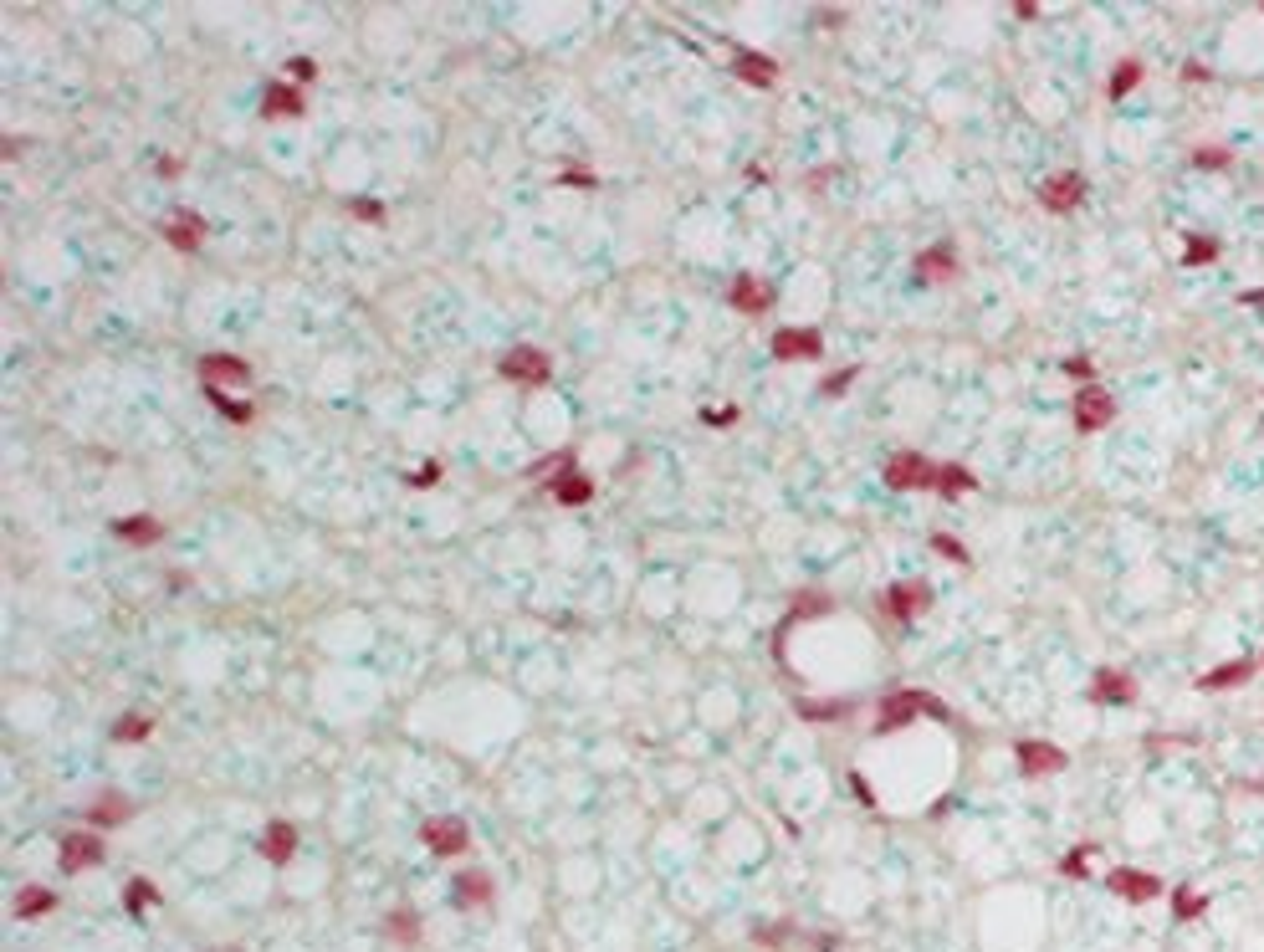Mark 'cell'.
<instances>
[{
  "label": "cell",
  "instance_id": "obj_1",
  "mask_svg": "<svg viewBox=\"0 0 1264 952\" xmlns=\"http://www.w3.org/2000/svg\"><path fill=\"white\" fill-rule=\"evenodd\" d=\"M921 712L927 717H947V707L932 692H912V686H901V692H891L886 701H881V717H876V732H901L906 722H917Z\"/></svg>",
  "mask_w": 1264,
  "mask_h": 952
},
{
  "label": "cell",
  "instance_id": "obj_2",
  "mask_svg": "<svg viewBox=\"0 0 1264 952\" xmlns=\"http://www.w3.org/2000/svg\"><path fill=\"white\" fill-rule=\"evenodd\" d=\"M886 486L896 492H921V486H937V467H932L921 450H896L886 461Z\"/></svg>",
  "mask_w": 1264,
  "mask_h": 952
},
{
  "label": "cell",
  "instance_id": "obj_3",
  "mask_svg": "<svg viewBox=\"0 0 1264 952\" xmlns=\"http://www.w3.org/2000/svg\"><path fill=\"white\" fill-rule=\"evenodd\" d=\"M1014 758H1019V768L1029 773V779H1049V773H1065V748H1055V743H1040V737H1024V743L1014 748Z\"/></svg>",
  "mask_w": 1264,
  "mask_h": 952
},
{
  "label": "cell",
  "instance_id": "obj_4",
  "mask_svg": "<svg viewBox=\"0 0 1264 952\" xmlns=\"http://www.w3.org/2000/svg\"><path fill=\"white\" fill-rule=\"evenodd\" d=\"M1080 200H1085V180L1076 169H1059V174H1049V180L1040 185V205L1055 210V216H1070Z\"/></svg>",
  "mask_w": 1264,
  "mask_h": 952
},
{
  "label": "cell",
  "instance_id": "obj_5",
  "mask_svg": "<svg viewBox=\"0 0 1264 952\" xmlns=\"http://www.w3.org/2000/svg\"><path fill=\"white\" fill-rule=\"evenodd\" d=\"M1106 886L1116 891L1121 901H1131V907H1142V901H1157L1162 896V881L1152 871H1131V866H1116L1106 875Z\"/></svg>",
  "mask_w": 1264,
  "mask_h": 952
},
{
  "label": "cell",
  "instance_id": "obj_6",
  "mask_svg": "<svg viewBox=\"0 0 1264 952\" xmlns=\"http://www.w3.org/2000/svg\"><path fill=\"white\" fill-rule=\"evenodd\" d=\"M502 379H517V384H548V354H538V348H512V354H502Z\"/></svg>",
  "mask_w": 1264,
  "mask_h": 952
},
{
  "label": "cell",
  "instance_id": "obj_7",
  "mask_svg": "<svg viewBox=\"0 0 1264 952\" xmlns=\"http://www.w3.org/2000/svg\"><path fill=\"white\" fill-rule=\"evenodd\" d=\"M927 605H932V589L921 584V579H901V584H891V589H886V609H891V620H917Z\"/></svg>",
  "mask_w": 1264,
  "mask_h": 952
},
{
  "label": "cell",
  "instance_id": "obj_8",
  "mask_svg": "<svg viewBox=\"0 0 1264 952\" xmlns=\"http://www.w3.org/2000/svg\"><path fill=\"white\" fill-rule=\"evenodd\" d=\"M1116 420V405H1111V395L1106 390H1080L1076 395V425L1085 435L1091 431H1106V425Z\"/></svg>",
  "mask_w": 1264,
  "mask_h": 952
},
{
  "label": "cell",
  "instance_id": "obj_9",
  "mask_svg": "<svg viewBox=\"0 0 1264 952\" xmlns=\"http://www.w3.org/2000/svg\"><path fill=\"white\" fill-rule=\"evenodd\" d=\"M1091 701H1101V707H1127V701H1136V681L1127 671H1095V681H1091Z\"/></svg>",
  "mask_w": 1264,
  "mask_h": 952
},
{
  "label": "cell",
  "instance_id": "obj_10",
  "mask_svg": "<svg viewBox=\"0 0 1264 952\" xmlns=\"http://www.w3.org/2000/svg\"><path fill=\"white\" fill-rule=\"evenodd\" d=\"M774 354L778 359H819L825 354V338H819V328H783V333H774Z\"/></svg>",
  "mask_w": 1264,
  "mask_h": 952
},
{
  "label": "cell",
  "instance_id": "obj_11",
  "mask_svg": "<svg viewBox=\"0 0 1264 952\" xmlns=\"http://www.w3.org/2000/svg\"><path fill=\"white\" fill-rule=\"evenodd\" d=\"M1249 676H1255V661H1249V656L1223 661V666H1213V671L1198 676V692H1229V686H1244Z\"/></svg>",
  "mask_w": 1264,
  "mask_h": 952
},
{
  "label": "cell",
  "instance_id": "obj_12",
  "mask_svg": "<svg viewBox=\"0 0 1264 952\" xmlns=\"http://www.w3.org/2000/svg\"><path fill=\"white\" fill-rule=\"evenodd\" d=\"M98 860H103V840H98V835H67V840H62V871H87V866H98Z\"/></svg>",
  "mask_w": 1264,
  "mask_h": 952
},
{
  "label": "cell",
  "instance_id": "obj_13",
  "mask_svg": "<svg viewBox=\"0 0 1264 952\" xmlns=\"http://www.w3.org/2000/svg\"><path fill=\"white\" fill-rule=\"evenodd\" d=\"M420 835H425V845H431V855H461L466 850V824L461 820H431Z\"/></svg>",
  "mask_w": 1264,
  "mask_h": 952
},
{
  "label": "cell",
  "instance_id": "obj_14",
  "mask_svg": "<svg viewBox=\"0 0 1264 952\" xmlns=\"http://www.w3.org/2000/svg\"><path fill=\"white\" fill-rule=\"evenodd\" d=\"M261 855L272 860V866H282V860H293L297 855V830L287 820H272L267 830H261Z\"/></svg>",
  "mask_w": 1264,
  "mask_h": 952
},
{
  "label": "cell",
  "instance_id": "obj_15",
  "mask_svg": "<svg viewBox=\"0 0 1264 952\" xmlns=\"http://www.w3.org/2000/svg\"><path fill=\"white\" fill-rule=\"evenodd\" d=\"M952 272H957L952 241H942V246H932V252H921V256H917V277H921V282H952Z\"/></svg>",
  "mask_w": 1264,
  "mask_h": 952
},
{
  "label": "cell",
  "instance_id": "obj_16",
  "mask_svg": "<svg viewBox=\"0 0 1264 952\" xmlns=\"http://www.w3.org/2000/svg\"><path fill=\"white\" fill-rule=\"evenodd\" d=\"M200 374H205L210 390H216V384H246V379H251V369H246L236 354H210V359H200Z\"/></svg>",
  "mask_w": 1264,
  "mask_h": 952
},
{
  "label": "cell",
  "instance_id": "obj_17",
  "mask_svg": "<svg viewBox=\"0 0 1264 952\" xmlns=\"http://www.w3.org/2000/svg\"><path fill=\"white\" fill-rule=\"evenodd\" d=\"M261 113L267 118H302V93L293 82H272L267 97H261Z\"/></svg>",
  "mask_w": 1264,
  "mask_h": 952
},
{
  "label": "cell",
  "instance_id": "obj_18",
  "mask_svg": "<svg viewBox=\"0 0 1264 952\" xmlns=\"http://www.w3.org/2000/svg\"><path fill=\"white\" fill-rule=\"evenodd\" d=\"M732 303H738L742 312H768L774 308V287L757 282V277H742L738 287H732Z\"/></svg>",
  "mask_w": 1264,
  "mask_h": 952
},
{
  "label": "cell",
  "instance_id": "obj_19",
  "mask_svg": "<svg viewBox=\"0 0 1264 952\" xmlns=\"http://www.w3.org/2000/svg\"><path fill=\"white\" fill-rule=\"evenodd\" d=\"M491 896V875L487 871H461L456 875V907H482Z\"/></svg>",
  "mask_w": 1264,
  "mask_h": 952
},
{
  "label": "cell",
  "instance_id": "obj_20",
  "mask_svg": "<svg viewBox=\"0 0 1264 952\" xmlns=\"http://www.w3.org/2000/svg\"><path fill=\"white\" fill-rule=\"evenodd\" d=\"M164 236H169V241L180 246V252H195V246H200V236H205V225H200V216H189V210H180V216H174L169 225H164Z\"/></svg>",
  "mask_w": 1264,
  "mask_h": 952
},
{
  "label": "cell",
  "instance_id": "obj_21",
  "mask_svg": "<svg viewBox=\"0 0 1264 952\" xmlns=\"http://www.w3.org/2000/svg\"><path fill=\"white\" fill-rule=\"evenodd\" d=\"M553 497H559L563 507H579V502H589V497H594V482H589V476H579V471H563L559 482H553Z\"/></svg>",
  "mask_w": 1264,
  "mask_h": 952
},
{
  "label": "cell",
  "instance_id": "obj_22",
  "mask_svg": "<svg viewBox=\"0 0 1264 952\" xmlns=\"http://www.w3.org/2000/svg\"><path fill=\"white\" fill-rule=\"evenodd\" d=\"M738 78L753 82V87H768L774 82V62H768L763 52H738Z\"/></svg>",
  "mask_w": 1264,
  "mask_h": 952
},
{
  "label": "cell",
  "instance_id": "obj_23",
  "mask_svg": "<svg viewBox=\"0 0 1264 952\" xmlns=\"http://www.w3.org/2000/svg\"><path fill=\"white\" fill-rule=\"evenodd\" d=\"M1172 917H1178V922H1198V917H1208V896H1203V891H1193V886L1172 891Z\"/></svg>",
  "mask_w": 1264,
  "mask_h": 952
},
{
  "label": "cell",
  "instance_id": "obj_24",
  "mask_svg": "<svg viewBox=\"0 0 1264 952\" xmlns=\"http://www.w3.org/2000/svg\"><path fill=\"white\" fill-rule=\"evenodd\" d=\"M123 814H134L123 794H103V799H93V804H87V820H93V824H118Z\"/></svg>",
  "mask_w": 1264,
  "mask_h": 952
},
{
  "label": "cell",
  "instance_id": "obj_25",
  "mask_svg": "<svg viewBox=\"0 0 1264 952\" xmlns=\"http://www.w3.org/2000/svg\"><path fill=\"white\" fill-rule=\"evenodd\" d=\"M118 528L123 543H159V522L154 518H123V522H113Z\"/></svg>",
  "mask_w": 1264,
  "mask_h": 952
},
{
  "label": "cell",
  "instance_id": "obj_26",
  "mask_svg": "<svg viewBox=\"0 0 1264 952\" xmlns=\"http://www.w3.org/2000/svg\"><path fill=\"white\" fill-rule=\"evenodd\" d=\"M972 471L968 467H937V492L942 497H963V492H972Z\"/></svg>",
  "mask_w": 1264,
  "mask_h": 952
},
{
  "label": "cell",
  "instance_id": "obj_27",
  "mask_svg": "<svg viewBox=\"0 0 1264 952\" xmlns=\"http://www.w3.org/2000/svg\"><path fill=\"white\" fill-rule=\"evenodd\" d=\"M1208 261H1219V241H1213V236H1187L1183 267H1208Z\"/></svg>",
  "mask_w": 1264,
  "mask_h": 952
},
{
  "label": "cell",
  "instance_id": "obj_28",
  "mask_svg": "<svg viewBox=\"0 0 1264 952\" xmlns=\"http://www.w3.org/2000/svg\"><path fill=\"white\" fill-rule=\"evenodd\" d=\"M52 891H46V886H27V891H21V901H16V917H42V911H52Z\"/></svg>",
  "mask_w": 1264,
  "mask_h": 952
},
{
  "label": "cell",
  "instance_id": "obj_29",
  "mask_svg": "<svg viewBox=\"0 0 1264 952\" xmlns=\"http://www.w3.org/2000/svg\"><path fill=\"white\" fill-rule=\"evenodd\" d=\"M1136 82H1142V62H1136V57H1127L1116 72H1111V97H1127Z\"/></svg>",
  "mask_w": 1264,
  "mask_h": 952
},
{
  "label": "cell",
  "instance_id": "obj_30",
  "mask_svg": "<svg viewBox=\"0 0 1264 952\" xmlns=\"http://www.w3.org/2000/svg\"><path fill=\"white\" fill-rule=\"evenodd\" d=\"M1091 855H1095V845H1076L1065 860H1059V871H1065V875H1076V881H1080V875L1091 871Z\"/></svg>",
  "mask_w": 1264,
  "mask_h": 952
},
{
  "label": "cell",
  "instance_id": "obj_31",
  "mask_svg": "<svg viewBox=\"0 0 1264 952\" xmlns=\"http://www.w3.org/2000/svg\"><path fill=\"white\" fill-rule=\"evenodd\" d=\"M123 901H129V911H144V907H154L159 896H154V886H149V881H129V886H123Z\"/></svg>",
  "mask_w": 1264,
  "mask_h": 952
},
{
  "label": "cell",
  "instance_id": "obj_32",
  "mask_svg": "<svg viewBox=\"0 0 1264 952\" xmlns=\"http://www.w3.org/2000/svg\"><path fill=\"white\" fill-rule=\"evenodd\" d=\"M113 737H118V743H138V737H149V717H118Z\"/></svg>",
  "mask_w": 1264,
  "mask_h": 952
},
{
  "label": "cell",
  "instance_id": "obj_33",
  "mask_svg": "<svg viewBox=\"0 0 1264 952\" xmlns=\"http://www.w3.org/2000/svg\"><path fill=\"white\" fill-rule=\"evenodd\" d=\"M825 609H829V599H825V594H799V599H793V620L825 615Z\"/></svg>",
  "mask_w": 1264,
  "mask_h": 952
},
{
  "label": "cell",
  "instance_id": "obj_34",
  "mask_svg": "<svg viewBox=\"0 0 1264 952\" xmlns=\"http://www.w3.org/2000/svg\"><path fill=\"white\" fill-rule=\"evenodd\" d=\"M932 548H937L942 558H952V563H968V548L957 543V538H947V533H937V538H932Z\"/></svg>",
  "mask_w": 1264,
  "mask_h": 952
},
{
  "label": "cell",
  "instance_id": "obj_35",
  "mask_svg": "<svg viewBox=\"0 0 1264 952\" xmlns=\"http://www.w3.org/2000/svg\"><path fill=\"white\" fill-rule=\"evenodd\" d=\"M1193 165L1198 169H1229V149H1198Z\"/></svg>",
  "mask_w": 1264,
  "mask_h": 952
},
{
  "label": "cell",
  "instance_id": "obj_36",
  "mask_svg": "<svg viewBox=\"0 0 1264 952\" xmlns=\"http://www.w3.org/2000/svg\"><path fill=\"white\" fill-rule=\"evenodd\" d=\"M1059 369H1065V374H1070V379H1085V384H1091V379H1095V364H1091V359H1085V354H1076V359H1065V364H1059Z\"/></svg>",
  "mask_w": 1264,
  "mask_h": 952
},
{
  "label": "cell",
  "instance_id": "obj_37",
  "mask_svg": "<svg viewBox=\"0 0 1264 952\" xmlns=\"http://www.w3.org/2000/svg\"><path fill=\"white\" fill-rule=\"evenodd\" d=\"M389 926L400 932V943H415V937H420V926H415L410 911H395V917H389Z\"/></svg>",
  "mask_w": 1264,
  "mask_h": 952
},
{
  "label": "cell",
  "instance_id": "obj_38",
  "mask_svg": "<svg viewBox=\"0 0 1264 952\" xmlns=\"http://www.w3.org/2000/svg\"><path fill=\"white\" fill-rule=\"evenodd\" d=\"M845 701H804V717H840Z\"/></svg>",
  "mask_w": 1264,
  "mask_h": 952
},
{
  "label": "cell",
  "instance_id": "obj_39",
  "mask_svg": "<svg viewBox=\"0 0 1264 952\" xmlns=\"http://www.w3.org/2000/svg\"><path fill=\"white\" fill-rule=\"evenodd\" d=\"M216 395V390H210ZM216 405H221V415H231V420H251V405H241V399H221L216 395Z\"/></svg>",
  "mask_w": 1264,
  "mask_h": 952
},
{
  "label": "cell",
  "instance_id": "obj_40",
  "mask_svg": "<svg viewBox=\"0 0 1264 952\" xmlns=\"http://www.w3.org/2000/svg\"><path fill=\"white\" fill-rule=\"evenodd\" d=\"M353 216L359 220H384V205H374V200H353Z\"/></svg>",
  "mask_w": 1264,
  "mask_h": 952
},
{
  "label": "cell",
  "instance_id": "obj_41",
  "mask_svg": "<svg viewBox=\"0 0 1264 952\" xmlns=\"http://www.w3.org/2000/svg\"><path fill=\"white\" fill-rule=\"evenodd\" d=\"M850 379H855V369H840L834 379H825V395H845V390H850Z\"/></svg>",
  "mask_w": 1264,
  "mask_h": 952
},
{
  "label": "cell",
  "instance_id": "obj_42",
  "mask_svg": "<svg viewBox=\"0 0 1264 952\" xmlns=\"http://www.w3.org/2000/svg\"><path fill=\"white\" fill-rule=\"evenodd\" d=\"M287 72H293L297 82H308V78H312V62H308V57H293V62H287Z\"/></svg>",
  "mask_w": 1264,
  "mask_h": 952
},
{
  "label": "cell",
  "instance_id": "obj_43",
  "mask_svg": "<svg viewBox=\"0 0 1264 952\" xmlns=\"http://www.w3.org/2000/svg\"><path fill=\"white\" fill-rule=\"evenodd\" d=\"M1183 78H1187V82H1208V67H1203V62H1187Z\"/></svg>",
  "mask_w": 1264,
  "mask_h": 952
},
{
  "label": "cell",
  "instance_id": "obj_44",
  "mask_svg": "<svg viewBox=\"0 0 1264 952\" xmlns=\"http://www.w3.org/2000/svg\"><path fill=\"white\" fill-rule=\"evenodd\" d=\"M1238 303H1244V308H1264V287H1249V292H1238Z\"/></svg>",
  "mask_w": 1264,
  "mask_h": 952
},
{
  "label": "cell",
  "instance_id": "obj_45",
  "mask_svg": "<svg viewBox=\"0 0 1264 952\" xmlns=\"http://www.w3.org/2000/svg\"><path fill=\"white\" fill-rule=\"evenodd\" d=\"M563 185H594L589 169H563Z\"/></svg>",
  "mask_w": 1264,
  "mask_h": 952
},
{
  "label": "cell",
  "instance_id": "obj_46",
  "mask_svg": "<svg viewBox=\"0 0 1264 952\" xmlns=\"http://www.w3.org/2000/svg\"><path fill=\"white\" fill-rule=\"evenodd\" d=\"M1014 16H1019V21H1034V16H1040V6H1034V0H1019Z\"/></svg>",
  "mask_w": 1264,
  "mask_h": 952
},
{
  "label": "cell",
  "instance_id": "obj_47",
  "mask_svg": "<svg viewBox=\"0 0 1264 952\" xmlns=\"http://www.w3.org/2000/svg\"><path fill=\"white\" fill-rule=\"evenodd\" d=\"M706 420H712V425H732V420H738V410H712Z\"/></svg>",
  "mask_w": 1264,
  "mask_h": 952
}]
</instances>
